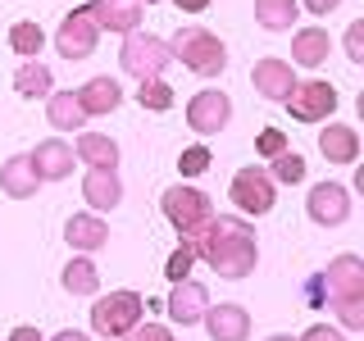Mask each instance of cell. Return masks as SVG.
<instances>
[{
  "label": "cell",
  "instance_id": "cell-14",
  "mask_svg": "<svg viewBox=\"0 0 364 341\" xmlns=\"http://www.w3.org/2000/svg\"><path fill=\"white\" fill-rule=\"evenodd\" d=\"M250 87H255L264 100H273V105H282V100L291 96V87H296V73H291L287 60H255V68H250Z\"/></svg>",
  "mask_w": 364,
  "mask_h": 341
},
{
  "label": "cell",
  "instance_id": "cell-2",
  "mask_svg": "<svg viewBox=\"0 0 364 341\" xmlns=\"http://www.w3.org/2000/svg\"><path fill=\"white\" fill-rule=\"evenodd\" d=\"M164 45H168V55H173L178 64H187L191 73H200V77H219L228 68V45L214 37L210 28H191L187 23V28H178Z\"/></svg>",
  "mask_w": 364,
  "mask_h": 341
},
{
  "label": "cell",
  "instance_id": "cell-19",
  "mask_svg": "<svg viewBox=\"0 0 364 341\" xmlns=\"http://www.w3.org/2000/svg\"><path fill=\"white\" fill-rule=\"evenodd\" d=\"M73 96H77V105H82V114L91 119V114H114V109H119V100H123V87L114 82L109 73H100V77H91L87 87H77Z\"/></svg>",
  "mask_w": 364,
  "mask_h": 341
},
{
  "label": "cell",
  "instance_id": "cell-39",
  "mask_svg": "<svg viewBox=\"0 0 364 341\" xmlns=\"http://www.w3.org/2000/svg\"><path fill=\"white\" fill-rule=\"evenodd\" d=\"M296 5H305L310 14H333V9L341 5V0H296Z\"/></svg>",
  "mask_w": 364,
  "mask_h": 341
},
{
  "label": "cell",
  "instance_id": "cell-9",
  "mask_svg": "<svg viewBox=\"0 0 364 341\" xmlns=\"http://www.w3.org/2000/svg\"><path fill=\"white\" fill-rule=\"evenodd\" d=\"M305 214H310L318 227H341L350 219V187H341V182H318V187H310Z\"/></svg>",
  "mask_w": 364,
  "mask_h": 341
},
{
  "label": "cell",
  "instance_id": "cell-40",
  "mask_svg": "<svg viewBox=\"0 0 364 341\" xmlns=\"http://www.w3.org/2000/svg\"><path fill=\"white\" fill-rule=\"evenodd\" d=\"M9 341H46V337H41V332H37L32 323H18L14 332H9Z\"/></svg>",
  "mask_w": 364,
  "mask_h": 341
},
{
  "label": "cell",
  "instance_id": "cell-15",
  "mask_svg": "<svg viewBox=\"0 0 364 341\" xmlns=\"http://www.w3.org/2000/svg\"><path fill=\"white\" fill-rule=\"evenodd\" d=\"M205 328H210L214 341H250V314L242 310V305H210L200 318Z\"/></svg>",
  "mask_w": 364,
  "mask_h": 341
},
{
  "label": "cell",
  "instance_id": "cell-4",
  "mask_svg": "<svg viewBox=\"0 0 364 341\" xmlns=\"http://www.w3.org/2000/svg\"><path fill=\"white\" fill-rule=\"evenodd\" d=\"M159 210H164V219L178 227L182 242L196 237L200 227L214 219V200L205 196V191H196V187H168L164 196H159Z\"/></svg>",
  "mask_w": 364,
  "mask_h": 341
},
{
  "label": "cell",
  "instance_id": "cell-36",
  "mask_svg": "<svg viewBox=\"0 0 364 341\" xmlns=\"http://www.w3.org/2000/svg\"><path fill=\"white\" fill-rule=\"evenodd\" d=\"M346 55H350V64H364V23L360 18L346 28Z\"/></svg>",
  "mask_w": 364,
  "mask_h": 341
},
{
  "label": "cell",
  "instance_id": "cell-6",
  "mask_svg": "<svg viewBox=\"0 0 364 341\" xmlns=\"http://www.w3.org/2000/svg\"><path fill=\"white\" fill-rule=\"evenodd\" d=\"M228 196H232V205H237L242 214L259 219V214H269L273 205H278V182H273L259 164H246V168H237V173H232Z\"/></svg>",
  "mask_w": 364,
  "mask_h": 341
},
{
  "label": "cell",
  "instance_id": "cell-32",
  "mask_svg": "<svg viewBox=\"0 0 364 341\" xmlns=\"http://www.w3.org/2000/svg\"><path fill=\"white\" fill-rule=\"evenodd\" d=\"M333 310H337V318H341L346 332H360V328H364V301H333Z\"/></svg>",
  "mask_w": 364,
  "mask_h": 341
},
{
  "label": "cell",
  "instance_id": "cell-5",
  "mask_svg": "<svg viewBox=\"0 0 364 341\" xmlns=\"http://www.w3.org/2000/svg\"><path fill=\"white\" fill-rule=\"evenodd\" d=\"M141 318H146V301L136 291H109L91 305V328L100 337H128Z\"/></svg>",
  "mask_w": 364,
  "mask_h": 341
},
{
  "label": "cell",
  "instance_id": "cell-13",
  "mask_svg": "<svg viewBox=\"0 0 364 341\" xmlns=\"http://www.w3.org/2000/svg\"><path fill=\"white\" fill-rule=\"evenodd\" d=\"M205 310H210V291L200 287V282H173V296L164 301V314L173 318L178 328H196L200 318H205Z\"/></svg>",
  "mask_w": 364,
  "mask_h": 341
},
{
  "label": "cell",
  "instance_id": "cell-8",
  "mask_svg": "<svg viewBox=\"0 0 364 341\" xmlns=\"http://www.w3.org/2000/svg\"><path fill=\"white\" fill-rule=\"evenodd\" d=\"M282 105L291 109V119H296V123H323L328 114L337 109V91L314 77V82H296V87H291V96L282 100Z\"/></svg>",
  "mask_w": 364,
  "mask_h": 341
},
{
  "label": "cell",
  "instance_id": "cell-28",
  "mask_svg": "<svg viewBox=\"0 0 364 341\" xmlns=\"http://www.w3.org/2000/svg\"><path fill=\"white\" fill-rule=\"evenodd\" d=\"M41 45H46V32H41L32 18H23V23H14V28H9V50L23 55V60H37Z\"/></svg>",
  "mask_w": 364,
  "mask_h": 341
},
{
  "label": "cell",
  "instance_id": "cell-20",
  "mask_svg": "<svg viewBox=\"0 0 364 341\" xmlns=\"http://www.w3.org/2000/svg\"><path fill=\"white\" fill-rule=\"evenodd\" d=\"M82 196H87V205L91 210H114V205L123 200V182H119V173L114 168H87V178H82Z\"/></svg>",
  "mask_w": 364,
  "mask_h": 341
},
{
  "label": "cell",
  "instance_id": "cell-41",
  "mask_svg": "<svg viewBox=\"0 0 364 341\" xmlns=\"http://www.w3.org/2000/svg\"><path fill=\"white\" fill-rule=\"evenodd\" d=\"M182 14H200V9H210V0H173Z\"/></svg>",
  "mask_w": 364,
  "mask_h": 341
},
{
  "label": "cell",
  "instance_id": "cell-30",
  "mask_svg": "<svg viewBox=\"0 0 364 341\" xmlns=\"http://www.w3.org/2000/svg\"><path fill=\"white\" fill-rule=\"evenodd\" d=\"M264 173L273 178V182H301L305 178V159L296 155V151H282V155H273V168H264Z\"/></svg>",
  "mask_w": 364,
  "mask_h": 341
},
{
  "label": "cell",
  "instance_id": "cell-12",
  "mask_svg": "<svg viewBox=\"0 0 364 341\" xmlns=\"http://www.w3.org/2000/svg\"><path fill=\"white\" fill-rule=\"evenodd\" d=\"M82 14L96 23V32H136L141 28V5L136 0H91L82 5Z\"/></svg>",
  "mask_w": 364,
  "mask_h": 341
},
{
  "label": "cell",
  "instance_id": "cell-1",
  "mask_svg": "<svg viewBox=\"0 0 364 341\" xmlns=\"http://www.w3.org/2000/svg\"><path fill=\"white\" fill-rule=\"evenodd\" d=\"M182 246H191V255L205 259V264L219 273V278H228V282L246 278V273L259 264L255 227H250L246 219H237V214H214V219L205 223L196 237H187Z\"/></svg>",
  "mask_w": 364,
  "mask_h": 341
},
{
  "label": "cell",
  "instance_id": "cell-10",
  "mask_svg": "<svg viewBox=\"0 0 364 341\" xmlns=\"http://www.w3.org/2000/svg\"><path fill=\"white\" fill-rule=\"evenodd\" d=\"M96 41H100V32H96V23H91L82 9L64 14L60 28H55V50H60L64 60H87V55L96 50Z\"/></svg>",
  "mask_w": 364,
  "mask_h": 341
},
{
  "label": "cell",
  "instance_id": "cell-3",
  "mask_svg": "<svg viewBox=\"0 0 364 341\" xmlns=\"http://www.w3.org/2000/svg\"><path fill=\"white\" fill-rule=\"evenodd\" d=\"M119 64H123V73H128V77H136V82H151V77H164V68L173 64V55H168L164 37L136 28V32H128V37H123Z\"/></svg>",
  "mask_w": 364,
  "mask_h": 341
},
{
  "label": "cell",
  "instance_id": "cell-25",
  "mask_svg": "<svg viewBox=\"0 0 364 341\" xmlns=\"http://www.w3.org/2000/svg\"><path fill=\"white\" fill-rule=\"evenodd\" d=\"M77 159H82L87 168H119V146L109 141V136L100 132H77Z\"/></svg>",
  "mask_w": 364,
  "mask_h": 341
},
{
  "label": "cell",
  "instance_id": "cell-24",
  "mask_svg": "<svg viewBox=\"0 0 364 341\" xmlns=\"http://www.w3.org/2000/svg\"><path fill=\"white\" fill-rule=\"evenodd\" d=\"M60 287L68 291V296H96L100 291V269L91 264L87 255H73L64 264V273H60Z\"/></svg>",
  "mask_w": 364,
  "mask_h": 341
},
{
  "label": "cell",
  "instance_id": "cell-17",
  "mask_svg": "<svg viewBox=\"0 0 364 341\" xmlns=\"http://www.w3.org/2000/svg\"><path fill=\"white\" fill-rule=\"evenodd\" d=\"M28 159H32V168H37L41 182H64L68 173H73V164H77L73 146H64V141H41Z\"/></svg>",
  "mask_w": 364,
  "mask_h": 341
},
{
  "label": "cell",
  "instance_id": "cell-42",
  "mask_svg": "<svg viewBox=\"0 0 364 341\" xmlns=\"http://www.w3.org/2000/svg\"><path fill=\"white\" fill-rule=\"evenodd\" d=\"M50 341H87V332H77V328H64V332H55Z\"/></svg>",
  "mask_w": 364,
  "mask_h": 341
},
{
  "label": "cell",
  "instance_id": "cell-23",
  "mask_svg": "<svg viewBox=\"0 0 364 341\" xmlns=\"http://www.w3.org/2000/svg\"><path fill=\"white\" fill-rule=\"evenodd\" d=\"M46 119H50V128H60V132H77L87 123V114H82L73 91H50V96H46Z\"/></svg>",
  "mask_w": 364,
  "mask_h": 341
},
{
  "label": "cell",
  "instance_id": "cell-18",
  "mask_svg": "<svg viewBox=\"0 0 364 341\" xmlns=\"http://www.w3.org/2000/svg\"><path fill=\"white\" fill-rule=\"evenodd\" d=\"M64 242L73 250H82V255H91V250L109 246V223L100 219V214H73V219L64 223Z\"/></svg>",
  "mask_w": 364,
  "mask_h": 341
},
{
  "label": "cell",
  "instance_id": "cell-22",
  "mask_svg": "<svg viewBox=\"0 0 364 341\" xmlns=\"http://www.w3.org/2000/svg\"><path fill=\"white\" fill-rule=\"evenodd\" d=\"M328 50H333V37L323 28H301L291 37V64H301V68H318L328 60Z\"/></svg>",
  "mask_w": 364,
  "mask_h": 341
},
{
  "label": "cell",
  "instance_id": "cell-27",
  "mask_svg": "<svg viewBox=\"0 0 364 341\" xmlns=\"http://www.w3.org/2000/svg\"><path fill=\"white\" fill-rule=\"evenodd\" d=\"M296 18H301L296 0H255V23L264 32H291Z\"/></svg>",
  "mask_w": 364,
  "mask_h": 341
},
{
  "label": "cell",
  "instance_id": "cell-29",
  "mask_svg": "<svg viewBox=\"0 0 364 341\" xmlns=\"http://www.w3.org/2000/svg\"><path fill=\"white\" fill-rule=\"evenodd\" d=\"M136 105L151 109V114H164L168 105H173V87H168L164 77H151V82L136 87Z\"/></svg>",
  "mask_w": 364,
  "mask_h": 341
},
{
  "label": "cell",
  "instance_id": "cell-38",
  "mask_svg": "<svg viewBox=\"0 0 364 341\" xmlns=\"http://www.w3.org/2000/svg\"><path fill=\"white\" fill-rule=\"evenodd\" d=\"M323 296H328V287H323V273H318V278L305 282V305H323Z\"/></svg>",
  "mask_w": 364,
  "mask_h": 341
},
{
  "label": "cell",
  "instance_id": "cell-26",
  "mask_svg": "<svg viewBox=\"0 0 364 341\" xmlns=\"http://www.w3.org/2000/svg\"><path fill=\"white\" fill-rule=\"evenodd\" d=\"M50 87H55V77H50V68H46L41 60H23L18 64V73H14V91L23 100H41V96H50Z\"/></svg>",
  "mask_w": 364,
  "mask_h": 341
},
{
  "label": "cell",
  "instance_id": "cell-21",
  "mask_svg": "<svg viewBox=\"0 0 364 341\" xmlns=\"http://www.w3.org/2000/svg\"><path fill=\"white\" fill-rule=\"evenodd\" d=\"M318 151L328 155V164H355L360 159V132L346 128V123H328L318 132Z\"/></svg>",
  "mask_w": 364,
  "mask_h": 341
},
{
  "label": "cell",
  "instance_id": "cell-35",
  "mask_svg": "<svg viewBox=\"0 0 364 341\" xmlns=\"http://www.w3.org/2000/svg\"><path fill=\"white\" fill-rule=\"evenodd\" d=\"M123 341H173V332H168L164 323H136Z\"/></svg>",
  "mask_w": 364,
  "mask_h": 341
},
{
  "label": "cell",
  "instance_id": "cell-31",
  "mask_svg": "<svg viewBox=\"0 0 364 341\" xmlns=\"http://www.w3.org/2000/svg\"><path fill=\"white\" fill-rule=\"evenodd\" d=\"M191 264H196L191 246H182V242H178V250L168 255V264H164V278H168V282H187V278H191Z\"/></svg>",
  "mask_w": 364,
  "mask_h": 341
},
{
  "label": "cell",
  "instance_id": "cell-7",
  "mask_svg": "<svg viewBox=\"0 0 364 341\" xmlns=\"http://www.w3.org/2000/svg\"><path fill=\"white\" fill-rule=\"evenodd\" d=\"M228 119H232V100L223 96V91H196V96L187 100V128L196 136H219L228 128Z\"/></svg>",
  "mask_w": 364,
  "mask_h": 341
},
{
  "label": "cell",
  "instance_id": "cell-16",
  "mask_svg": "<svg viewBox=\"0 0 364 341\" xmlns=\"http://www.w3.org/2000/svg\"><path fill=\"white\" fill-rule=\"evenodd\" d=\"M37 187H41V178H37V168H32L28 155H9L5 164H0V191H5L9 200H32Z\"/></svg>",
  "mask_w": 364,
  "mask_h": 341
},
{
  "label": "cell",
  "instance_id": "cell-43",
  "mask_svg": "<svg viewBox=\"0 0 364 341\" xmlns=\"http://www.w3.org/2000/svg\"><path fill=\"white\" fill-rule=\"evenodd\" d=\"M269 341H291V337H287V332H278V337H269Z\"/></svg>",
  "mask_w": 364,
  "mask_h": 341
},
{
  "label": "cell",
  "instance_id": "cell-44",
  "mask_svg": "<svg viewBox=\"0 0 364 341\" xmlns=\"http://www.w3.org/2000/svg\"><path fill=\"white\" fill-rule=\"evenodd\" d=\"M136 5H155V0H136Z\"/></svg>",
  "mask_w": 364,
  "mask_h": 341
},
{
  "label": "cell",
  "instance_id": "cell-37",
  "mask_svg": "<svg viewBox=\"0 0 364 341\" xmlns=\"http://www.w3.org/2000/svg\"><path fill=\"white\" fill-rule=\"evenodd\" d=\"M301 341H346V332H341V328H328V323H314V328H305Z\"/></svg>",
  "mask_w": 364,
  "mask_h": 341
},
{
  "label": "cell",
  "instance_id": "cell-33",
  "mask_svg": "<svg viewBox=\"0 0 364 341\" xmlns=\"http://www.w3.org/2000/svg\"><path fill=\"white\" fill-rule=\"evenodd\" d=\"M178 168L187 178H196V173H205V168H210V151H205V146H191V151H182V159H178Z\"/></svg>",
  "mask_w": 364,
  "mask_h": 341
},
{
  "label": "cell",
  "instance_id": "cell-11",
  "mask_svg": "<svg viewBox=\"0 0 364 341\" xmlns=\"http://www.w3.org/2000/svg\"><path fill=\"white\" fill-rule=\"evenodd\" d=\"M328 301H364V259L360 255H337L323 269Z\"/></svg>",
  "mask_w": 364,
  "mask_h": 341
},
{
  "label": "cell",
  "instance_id": "cell-34",
  "mask_svg": "<svg viewBox=\"0 0 364 341\" xmlns=\"http://www.w3.org/2000/svg\"><path fill=\"white\" fill-rule=\"evenodd\" d=\"M255 151H259V159H273V155L287 151V136H282L278 128H264V132H259V141H255Z\"/></svg>",
  "mask_w": 364,
  "mask_h": 341
}]
</instances>
